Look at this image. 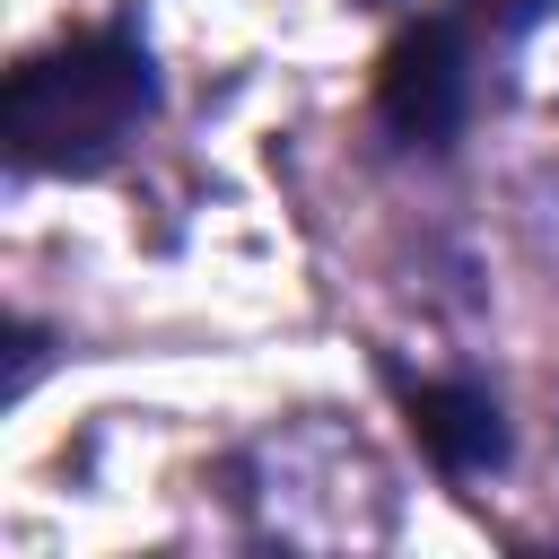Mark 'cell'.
<instances>
[{
    "mask_svg": "<svg viewBox=\"0 0 559 559\" xmlns=\"http://www.w3.org/2000/svg\"><path fill=\"white\" fill-rule=\"evenodd\" d=\"M157 114V61L140 26H79L26 52L0 87V140L17 175H105Z\"/></svg>",
    "mask_w": 559,
    "mask_h": 559,
    "instance_id": "1",
    "label": "cell"
},
{
    "mask_svg": "<svg viewBox=\"0 0 559 559\" xmlns=\"http://www.w3.org/2000/svg\"><path fill=\"white\" fill-rule=\"evenodd\" d=\"M480 52L489 44L454 9L402 26L384 70H376V122L402 148H454V131L472 122V96H480Z\"/></svg>",
    "mask_w": 559,
    "mask_h": 559,
    "instance_id": "2",
    "label": "cell"
},
{
    "mask_svg": "<svg viewBox=\"0 0 559 559\" xmlns=\"http://www.w3.org/2000/svg\"><path fill=\"white\" fill-rule=\"evenodd\" d=\"M402 411H411V437L428 445V463L445 480H480L507 463V419L480 384H402Z\"/></svg>",
    "mask_w": 559,
    "mask_h": 559,
    "instance_id": "3",
    "label": "cell"
},
{
    "mask_svg": "<svg viewBox=\"0 0 559 559\" xmlns=\"http://www.w3.org/2000/svg\"><path fill=\"white\" fill-rule=\"evenodd\" d=\"M445 9H454V17H463V26H472V35L489 44V52H498V44L533 35V26H542V17L559 9V0H445Z\"/></svg>",
    "mask_w": 559,
    "mask_h": 559,
    "instance_id": "4",
    "label": "cell"
}]
</instances>
